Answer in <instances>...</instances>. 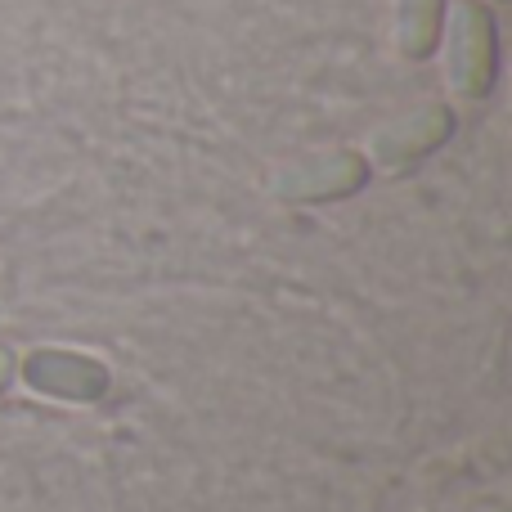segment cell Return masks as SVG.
I'll use <instances>...</instances> for the list:
<instances>
[{
  "instance_id": "cell-4",
  "label": "cell",
  "mask_w": 512,
  "mask_h": 512,
  "mask_svg": "<svg viewBox=\"0 0 512 512\" xmlns=\"http://www.w3.org/2000/svg\"><path fill=\"white\" fill-rule=\"evenodd\" d=\"M18 378L50 400H68V405H99L113 391V369L90 351H72V346H36L18 360Z\"/></svg>"
},
{
  "instance_id": "cell-3",
  "label": "cell",
  "mask_w": 512,
  "mask_h": 512,
  "mask_svg": "<svg viewBox=\"0 0 512 512\" xmlns=\"http://www.w3.org/2000/svg\"><path fill=\"white\" fill-rule=\"evenodd\" d=\"M454 108L441 104V99H423V104L405 108V113L387 117L378 131L369 135V158L373 171H387V176H400V171H414L418 162H427L436 149L454 140Z\"/></svg>"
},
{
  "instance_id": "cell-5",
  "label": "cell",
  "mask_w": 512,
  "mask_h": 512,
  "mask_svg": "<svg viewBox=\"0 0 512 512\" xmlns=\"http://www.w3.org/2000/svg\"><path fill=\"white\" fill-rule=\"evenodd\" d=\"M450 0H391V41L405 63L436 59Z\"/></svg>"
},
{
  "instance_id": "cell-6",
  "label": "cell",
  "mask_w": 512,
  "mask_h": 512,
  "mask_svg": "<svg viewBox=\"0 0 512 512\" xmlns=\"http://www.w3.org/2000/svg\"><path fill=\"white\" fill-rule=\"evenodd\" d=\"M14 378H18V355L9 346H0V396L14 387Z\"/></svg>"
},
{
  "instance_id": "cell-1",
  "label": "cell",
  "mask_w": 512,
  "mask_h": 512,
  "mask_svg": "<svg viewBox=\"0 0 512 512\" xmlns=\"http://www.w3.org/2000/svg\"><path fill=\"white\" fill-rule=\"evenodd\" d=\"M441 77L463 104H481L499 86V18L481 0H450L441 27Z\"/></svg>"
},
{
  "instance_id": "cell-7",
  "label": "cell",
  "mask_w": 512,
  "mask_h": 512,
  "mask_svg": "<svg viewBox=\"0 0 512 512\" xmlns=\"http://www.w3.org/2000/svg\"><path fill=\"white\" fill-rule=\"evenodd\" d=\"M481 5H490V9H499V5H508V0H481Z\"/></svg>"
},
{
  "instance_id": "cell-2",
  "label": "cell",
  "mask_w": 512,
  "mask_h": 512,
  "mask_svg": "<svg viewBox=\"0 0 512 512\" xmlns=\"http://www.w3.org/2000/svg\"><path fill=\"white\" fill-rule=\"evenodd\" d=\"M373 167L360 149H310L301 158H288L274 171L270 189L279 203H301V207H319V203H342L355 198L369 185Z\"/></svg>"
}]
</instances>
